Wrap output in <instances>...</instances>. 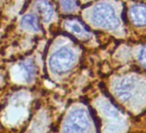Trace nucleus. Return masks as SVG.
I'll use <instances>...</instances> for the list:
<instances>
[{
  "label": "nucleus",
  "instance_id": "1",
  "mask_svg": "<svg viewBox=\"0 0 146 133\" xmlns=\"http://www.w3.org/2000/svg\"><path fill=\"white\" fill-rule=\"evenodd\" d=\"M91 19L96 25L109 30H116L119 24L113 7L105 3L99 4L93 9Z\"/></svg>",
  "mask_w": 146,
  "mask_h": 133
},
{
  "label": "nucleus",
  "instance_id": "2",
  "mask_svg": "<svg viewBox=\"0 0 146 133\" xmlns=\"http://www.w3.org/2000/svg\"><path fill=\"white\" fill-rule=\"evenodd\" d=\"M75 54L68 48H61L54 52L49 60L51 69L58 74L62 75L69 72L75 64Z\"/></svg>",
  "mask_w": 146,
  "mask_h": 133
},
{
  "label": "nucleus",
  "instance_id": "3",
  "mask_svg": "<svg viewBox=\"0 0 146 133\" xmlns=\"http://www.w3.org/2000/svg\"><path fill=\"white\" fill-rule=\"evenodd\" d=\"M90 126L87 112L84 109H75L67 116L64 124V133H85Z\"/></svg>",
  "mask_w": 146,
  "mask_h": 133
},
{
  "label": "nucleus",
  "instance_id": "4",
  "mask_svg": "<svg viewBox=\"0 0 146 133\" xmlns=\"http://www.w3.org/2000/svg\"><path fill=\"white\" fill-rule=\"evenodd\" d=\"M136 82L132 78L127 77L120 81L116 87V93L122 100H128L131 98L135 89Z\"/></svg>",
  "mask_w": 146,
  "mask_h": 133
},
{
  "label": "nucleus",
  "instance_id": "5",
  "mask_svg": "<svg viewBox=\"0 0 146 133\" xmlns=\"http://www.w3.org/2000/svg\"><path fill=\"white\" fill-rule=\"evenodd\" d=\"M131 22L137 26H146V6L143 5H133L130 10Z\"/></svg>",
  "mask_w": 146,
  "mask_h": 133
},
{
  "label": "nucleus",
  "instance_id": "6",
  "mask_svg": "<svg viewBox=\"0 0 146 133\" xmlns=\"http://www.w3.org/2000/svg\"><path fill=\"white\" fill-rule=\"evenodd\" d=\"M35 8L41 16L44 22H49L54 13L53 6L47 0H37L35 3Z\"/></svg>",
  "mask_w": 146,
  "mask_h": 133
},
{
  "label": "nucleus",
  "instance_id": "7",
  "mask_svg": "<svg viewBox=\"0 0 146 133\" xmlns=\"http://www.w3.org/2000/svg\"><path fill=\"white\" fill-rule=\"evenodd\" d=\"M21 25L23 28H24L26 30H33V31H39L40 30V24H39L37 17L32 14L24 16L22 18Z\"/></svg>",
  "mask_w": 146,
  "mask_h": 133
},
{
  "label": "nucleus",
  "instance_id": "8",
  "mask_svg": "<svg viewBox=\"0 0 146 133\" xmlns=\"http://www.w3.org/2000/svg\"><path fill=\"white\" fill-rule=\"evenodd\" d=\"M22 69L24 72V77L26 81H30L34 78L35 74V68L34 63L31 60L25 61L22 65Z\"/></svg>",
  "mask_w": 146,
  "mask_h": 133
},
{
  "label": "nucleus",
  "instance_id": "9",
  "mask_svg": "<svg viewBox=\"0 0 146 133\" xmlns=\"http://www.w3.org/2000/svg\"><path fill=\"white\" fill-rule=\"evenodd\" d=\"M65 25L73 32L74 34L78 35V36H83L84 34H86V31L84 30V28L82 26V24H80L78 21H74V20H70L66 22Z\"/></svg>",
  "mask_w": 146,
  "mask_h": 133
},
{
  "label": "nucleus",
  "instance_id": "10",
  "mask_svg": "<svg viewBox=\"0 0 146 133\" xmlns=\"http://www.w3.org/2000/svg\"><path fill=\"white\" fill-rule=\"evenodd\" d=\"M59 2L64 11H70L76 8V3L74 2V0H59Z\"/></svg>",
  "mask_w": 146,
  "mask_h": 133
},
{
  "label": "nucleus",
  "instance_id": "11",
  "mask_svg": "<svg viewBox=\"0 0 146 133\" xmlns=\"http://www.w3.org/2000/svg\"><path fill=\"white\" fill-rule=\"evenodd\" d=\"M139 61L141 65L146 69V45L141 49L140 54H139Z\"/></svg>",
  "mask_w": 146,
  "mask_h": 133
}]
</instances>
